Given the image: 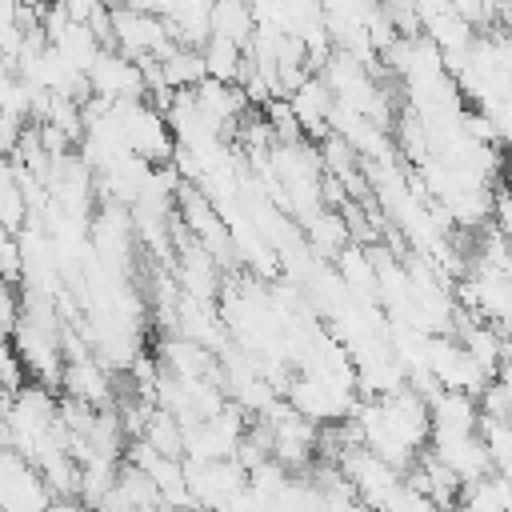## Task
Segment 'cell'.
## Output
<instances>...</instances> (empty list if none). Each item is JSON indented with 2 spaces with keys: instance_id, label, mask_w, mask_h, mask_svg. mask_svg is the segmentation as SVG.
I'll use <instances>...</instances> for the list:
<instances>
[{
  "instance_id": "cell-13",
  "label": "cell",
  "mask_w": 512,
  "mask_h": 512,
  "mask_svg": "<svg viewBox=\"0 0 512 512\" xmlns=\"http://www.w3.org/2000/svg\"><path fill=\"white\" fill-rule=\"evenodd\" d=\"M380 4H384L388 12H412V8H416V0H380ZM416 12H420V8H416Z\"/></svg>"
},
{
  "instance_id": "cell-10",
  "label": "cell",
  "mask_w": 512,
  "mask_h": 512,
  "mask_svg": "<svg viewBox=\"0 0 512 512\" xmlns=\"http://www.w3.org/2000/svg\"><path fill=\"white\" fill-rule=\"evenodd\" d=\"M480 436L492 452V464L508 476L512 472V416H484L480 412Z\"/></svg>"
},
{
  "instance_id": "cell-1",
  "label": "cell",
  "mask_w": 512,
  "mask_h": 512,
  "mask_svg": "<svg viewBox=\"0 0 512 512\" xmlns=\"http://www.w3.org/2000/svg\"><path fill=\"white\" fill-rule=\"evenodd\" d=\"M56 504V492L36 460H28L20 448L0 452V508L4 512H48Z\"/></svg>"
},
{
  "instance_id": "cell-11",
  "label": "cell",
  "mask_w": 512,
  "mask_h": 512,
  "mask_svg": "<svg viewBox=\"0 0 512 512\" xmlns=\"http://www.w3.org/2000/svg\"><path fill=\"white\" fill-rule=\"evenodd\" d=\"M60 4L68 8V16H72V20H84V24L104 8V0H60Z\"/></svg>"
},
{
  "instance_id": "cell-14",
  "label": "cell",
  "mask_w": 512,
  "mask_h": 512,
  "mask_svg": "<svg viewBox=\"0 0 512 512\" xmlns=\"http://www.w3.org/2000/svg\"><path fill=\"white\" fill-rule=\"evenodd\" d=\"M508 480H512V472H508Z\"/></svg>"
},
{
  "instance_id": "cell-4",
  "label": "cell",
  "mask_w": 512,
  "mask_h": 512,
  "mask_svg": "<svg viewBox=\"0 0 512 512\" xmlns=\"http://www.w3.org/2000/svg\"><path fill=\"white\" fill-rule=\"evenodd\" d=\"M108 372L112 368H104V360L96 356H76V360H68V368H64V392H72V396H80V400H92L96 408H108V400H112V384H108Z\"/></svg>"
},
{
  "instance_id": "cell-7",
  "label": "cell",
  "mask_w": 512,
  "mask_h": 512,
  "mask_svg": "<svg viewBox=\"0 0 512 512\" xmlns=\"http://www.w3.org/2000/svg\"><path fill=\"white\" fill-rule=\"evenodd\" d=\"M256 24L260 20H256L252 0H212V32H224V36H232L248 48Z\"/></svg>"
},
{
  "instance_id": "cell-3",
  "label": "cell",
  "mask_w": 512,
  "mask_h": 512,
  "mask_svg": "<svg viewBox=\"0 0 512 512\" xmlns=\"http://www.w3.org/2000/svg\"><path fill=\"white\" fill-rule=\"evenodd\" d=\"M288 100H292V108H296L308 140H324L332 132L328 120H332V108H336V92H332V84L324 76H308L300 88L288 92Z\"/></svg>"
},
{
  "instance_id": "cell-9",
  "label": "cell",
  "mask_w": 512,
  "mask_h": 512,
  "mask_svg": "<svg viewBox=\"0 0 512 512\" xmlns=\"http://www.w3.org/2000/svg\"><path fill=\"white\" fill-rule=\"evenodd\" d=\"M336 272L344 276V284L356 292V296H368L380 280H376V260L368 256V248H360V244H344L340 252H336Z\"/></svg>"
},
{
  "instance_id": "cell-5",
  "label": "cell",
  "mask_w": 512,
  "mask_h": 512,
  "mask_svg": "<svg viewBox=\"0 0 512 512\" xmlns=\"http://www.w3.org/2000/svg\"><path fill=\"white\" fill-rule=\"evenodd\" d=\"M460 504L464 508H476V512H496V508H512V480L492 468L488 476L480 480H464L460 488Z\"/></svg>"
},
{
  "instance_id": "cell-8",
  "label": "cell",
  "mask_w": 512,
  "mask_h": 512,
  "mask_svg": "<svg viewBox=\"0 0 512 512\" xmlns=\"http://www.w3.org/2000/svg\"><path fill=\"white\" fill-rule=\"evenodd\" d=\"M308 240H312V252L316 256H336L352 240L348 216H336V212L320 208L316 216H308Z\"/></svg>"
},
{
  "instance_id": "cell-6",
  "label": "cell",
  "mask_w": 512,
  "mask_h": 512,
  "mask_svg": "<svg viewBox=\"0 0 512 512\" xmlns=\"http://www.w3.org/2000/svg\"><path fill=\"white\" fill-rule=\"evenodd\" d=\"M204 64H208V76H216V80H228V84H236L240 80V68H244V56H248V48L240 44V40H232V36H224V32H212L208 40H204Z\"/></svg>"
},
{
  "instance_id": "cell-2",
  "label": "cell",
  "mask_w": 512,
  "mask_h": 512,
  "mask_svg": "<svg viewBox=\"0 0 512 512\" xmlns=\"http://www.w3.org/2000/svg\"><path fill=\"white\" fill-rule=\"evenodd\" d=\"M88 80H92V92L112 96V100H140V96H148V80H144L140 60L124 56L120 48H104L96 56V64L88 68Z\"/></svg>"
},
{
  "instance_id": "cell-12",
  "label": "cell",
  "mask_w": 512,
  "mask_h": 512,
  "mask_svg": "<svg viewBox=\"0 0 512 512\" xmlns=\"http://www.w3.org/2000/svg\"><path fill=\"white\" fill-rule=\"evenodd\" d=\"M496 228L504 232V240L512 244V196H496Z\"/></svg>"
}]
</instances>
